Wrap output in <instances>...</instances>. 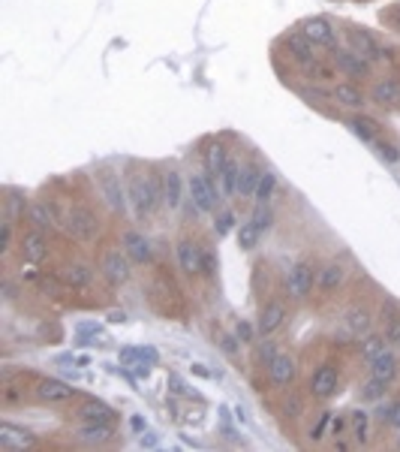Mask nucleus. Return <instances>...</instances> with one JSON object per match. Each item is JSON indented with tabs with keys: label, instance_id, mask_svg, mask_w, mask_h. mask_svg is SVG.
Segmentation results:
<instances>
[{
	"label": "nucleus",
	"instance_id": "28",
	"mask_svg": "<svg viewBox=\"0 0 400 452\" xmlns=\"http://www.w3.org/2000/svg\"><path fill=\"white\" fill-rule=\"evenodd\" d=\"M226 163H229V151H226V145H223V142L208 145V154H205V166H208V172H211V175H220Z\"/></svg>",
	"mask_w": 400,
	"mask_h": 452
},
{
	"label": "nucleus",
	"instance_id": "16",
	"mask_svg": "<svg viewBox=\"0 0 400 452\" xmlns=\"http://www.w3.org/2000/svg\"><path fill=\"white\" fill-rule=\"evenodd\" d=\"M334 60H338V67L352 79H365L370 72L367 58H361V54H356V51H338L334 49Z\"/></svg>",
	"mask_w": 400,
	"mask_h": 452
},
{
	"label": "nucleus",
	"instance_id": "33",
	"mask_svg": "<svg viewBox=\"0 0 400 452\" xmlns=\"http://www.w3.org/2000/svg\"><path fill=\"white\" fill-rule=\"evenodd\" d=\"M385 341L388 338H383V334H365V338H361V356H365L367 362L370 359H376L379 353H385Z\"/></svg>",
	"mask_w": 400,
	"mask_h": 452
},
{
	"label": "nucleus",
	"instance_id": "25",
	"mask_svg": "<svg viewBox=\"0 0 400 452\" xmlns=\"http://www.w3.org/2000/svg\"><path fill=\"white\" fill-rule=\"evenodd\" d=\"M78 416L85 422H112L115 419L112 407H106L103 401H85V404L78 407Z\"/></svg>",
	"mask_w": 400,
	"mask_h": 452
},
{
	"label": "nucleus",
	"instance_id": "35",
	"mask_svg": "<svg viewBox=\"0 0 400 452\" xmlns=\"http://www.w3.org/2000/svg\"><path fill=\"white\" fill-rule=\"evenodd\" d=\"M274 187H277V175L274 172H262V178H259V184H256V202H268L271 196H274Z\"/></svg>",
	"mask_w": 400,
	"mask_h": 452
},
{
	"label": "nucleus",
	"instance_id": "43",
	"mask_svg": "<svg viewBox=\"0 0 400 452\" xmlns=\"http://www.w3.org/2000/svg\"><path fill=\"white\" fill-rule=\"evenodd\" d=\"M232 223H235V214L232 211H226V214H220V217H217V232H220V235H226V232H229L232 229Z\"/></svg>",
	"mask_w": 400,
	"mask_h": 452
},
{
	"label": "nucleus",
	"instance_id": "48",
	"mask_svg": "<svg viewBox=\"0 0 400 452\" xmlns=\"http://www.w3.org/2000/svg\"><path fill=\"white\" fill-rule=\"evenodd\" d=\"M328 422H331V416H328V413H325V416H322V419H319V425H316V428L310 431V437H313V440H319V437H322V431H325V425H328Z\"/></svg>",
	"mask_w": 400,
	"mask_h": 452
},
{
	"label": "nucleus",
	"instance_id": "12",
	"mask_svg": "<svg viewBox=\"0 0 400 452\" xmlns=\"http://www.w3.org/2000/svg\"><path fill=\"white\" fill-rule=\"evenodd\" d=\"M190 196H193V205L199 208V211H211L214 202H217L214 184L205 175H193V178H190Z\"/></svg>",
	"mask_w": 400,
	"mask_h": 452
},
{
	"label": "nucleus",
	"instance_id": "44",
	"mask_svg": "<svg viewBox=\"0 0 400 452\" xmlns=\"http://www.w3.org/2000/svg\"><path fill=\"white\" fill-rule=\"evenodd\" d=\"M385 338L394 344V347L400 350V320H392L388 323V332H385Z\"/></svg>",
	"mask_w": 400,
	"mask_h": 452
},
{
	"label": "nucleus",
	"instance_id": "18",
	"mask_svg": "<svg viewBox=\"0 0 400 452\" xmlns=\"http://www.w3.org/2000/svg\"><path fill=\"white\" fill-rule=\"evenodd\" d=\"M112 422H85L78 428V440L81 443H94V446H103V443L112 440Z\"/></svg>",
	"mask_w": 400,
	"mask_h": 452
},
{
	"label": "nucleus",
	"instance_id": "39",
	"mask_svg": "<svg viewBox=\"0 0 400 452\" xmlns=\"http://www.w3.org/2000/svg\"><path fill=\"white\" fill-rule=\"evenodd\" d=\"M253 220H256L259 229H268L274 223V211H271L268 202H256V211H253Z\"/></svg>",
	"mask_w": 400,
	"mask_h": 452
},
{
	"label": "nucleus",
	"instance_id": "19",
	"mask_svg": "<svg viewBox=\"0 0 400 452\" xmlns=\"http://www.w3.org/2000/svg\"><path fill=\"white\" fill-rule=\"evenodd\" d=\"M370 377H379V380H385V383H392L397 377V356L392 350L379 353L376 359H370Z\"/></svg>",
	"mask_w": 400,
	"mask_h": 452
},
{
	"label": "nucleus",
	"instance_id": "36",
	"mask_svg": "<svg viewBox=\"0 0 400 452\" xmlns=\"http://www.w3.org/2000/svg\"><path fill=\"white\" fill-rule=\"evenodd\" d=\"M352 437H356L358 443L367 440V410H352Z\"/></svg>",
	"mask_w": 400,
	"mask_h": 452
},
{
	"label": "nucleus",
	"instance_id": "50",
	"mask_svg": "<svg viewBox=\"0 0 400 452\" xmlns=\"http://www.w3.org/2000/svg\"><path fill=\"white\" fill-rule=\"evenodd\" d=\"M283 410H286V416H298V413H301V401H298V398H292V401L283 404Z\"/></svg>",
	"mask_w": 400,
	"mask_h": 452
},
{
	"label": "nucleus",
	"instance_id": "45",
	"mask_svg": "<svg viewBox=\"0 0 400 452\" xmlns=\"http://www.w3.org/2000/svg\"><path fill=\"white\" fill-rule=\"evenodd\" d=\"M238 341H241V338H232V334H223V341H220V344H223V350L229 353V356H235V353H238Z\"/></svg>",
	"mask_w": 400,
	"mask_h": 452
},
{
	"label": "nucleus",
	"instance_id": "42",
	"mask_svg": "<svg viewBox=\"0 0 400 452\" xmlns=\"http://www.w3.org/2000/svg\"><path fill=\"white\" fill-rule=\"evenodd\" d=\"M274 356H277V347L271 341H265L259 347V362H262V365H271V359H274Z\"/></svg>",
	"mask_w": 400,
	"mask_h": 452
},
{
	"label": "nucleus",
	"instance_id": "37",
	"mask_svg": "<svg viewBox=\"0 0 400 452\" xmlns=\"http://www.w3.org/2000/svg\"><path fill=\"white\" fill-rule=\"evenodd\" d=\"M24 199H22V193H15V190H9L6 193V217L9 220H18V217L24 214Z\"/></svg>",
	"mask_w": 400,
	"mask_h": 452
},
{
	"label": "nucleus",
	"instance_id": "10",
	"mask_svg": "<svg viewBox=\"0 0 400 452\" xmlns=\"http://www.w3.org/2000/svg\"><path fill=\"white\" fill-rule=\"evenodd\" d=\"M338 386H340V377H338V371H334L331 365H319L313 371V377H310L313 398H331L334 392H338Z\"/></svg>",
	"mask_w": 400,
	"mask_h": 452
},
{
	"label": "nucleus",
	"instance_id": "30",
	"mask_svg": "<svg viewBox=\"0 0 400 452\" xmlns=\"http://www.w3.org/2000/svg\"><path fill=\"white\" fill-rule=\"evenodd\" d=\"M181 196H184V187H181V175L175 169H169L166 181H162V199H166L169 208H178L181 205Z\"/></svg>",
	"mask_w": 400,
	"mask_h": 452
},
{
	"label": "nucleus",
	"instance_id": "24",
	"mask_svg": "<svg viewBox=\"0 0 400 452\" xmlns=\"http://www.w3.org/2000/svg\"><path fill=\"white\" fill-rule=\"evenodd\" d=\"M349 127H352V133H356L361 142H376L379 139V127H376L374 118H367V115L349 118Z\"/></svg>",
	"mask_w": 400,
	"mask_h": 452
},
{
	"label": "nucleus",
	"instance_id": "2",
	"mask_svg": "<svg viewBox=\"0 0 400 452\" xmlns=\"http://www.w3.org/2000/svg\"><path fill=\"white\" fill-rule=\"evenodd\" d=\"M67 232L72 235V239H78V241H94V235H97V214L90 211V208H85V205L72 208V211L67 214Z\"/></svg>",
	"mask_w": 400,
	"mask_h": 452
},
{
	"label": "nucleus",
	"instance_id": "40",
	"mask_svg": "<svg viewBox=\"0 0 400 452\" xmlns=\"http://www.w3.org/2000/svg\"><path fill=\"white\" fill-rule=\"evenodd\" d=\"M9 244H12V220H3V226H0V250H9Z\"/></svg>",
	"mask_w": 400,
	"mask_h": 452
},
{
	"label": "nucleus",
	"instance_id": "23",
	"mask_svg": "<svg viewBox=\"0 0 400 452\" xmlns=\"http://www.w3.org/2000/svg\"><path fill=\"white\" fill-rule=\"evenodd\" d=\"M331 97L338 99L340 106H347V108H361V106H365V94H361L356 85H349V81H343V85L334 88Z\"/></svg>",
	"mask_w": 400,
	"mask_h": 452
},
{
	"label": "nucleus",
	"instance_id": "31",
	"mask_svg": "<svg viewBox=\"0 0 400 452\" xmlns=\"http://www.w3.org/2000/svg\"><path fill=\"white\" fill-rule=\"evenodd\" d=\"M262 178V169L256 163H250V166H241V175H238V193L241 196H253L256 193V184Z\"/></svg>",
	"mask_w": 400,
	"mask_h": 452
},
{
	"label": "nucleus",
	"instance_id": "1",
	"mask_svg": "<svg viewBox=\"0 0 400 452\" xmlns=\"http://www.w3.org/2000/svg\"><path fill=\"white\" fill-rule=\"evenodd\" d=\"M126 196H130V205H133V214L144 220V217L153 214L160 196H162V184L157 181L153 172H133L130 175V184H126Z\"/></svg>",
	"mask_w": 400,
	"mask_h": 452
},
{
	"label": "nucleus",
	"instance_id": "49",
	"mask_svg": "<svg viewBox=\"0 0 400 452\" xmlns=\"http://www.w3.org/2000/svg\"><path fill=\"white\" fill-rule=\"evenodd\" d=\"M214 266H217V259L205 250V257H202V271H205V275H214Z\"/></svg>",
	"mask_w": 400,
	"mask_h": 452
},
{
	"label": "nucleus",
	"instance_id": "34",
	"mask_svg": "<svg viewBox=\"0 0 400 452\" xmlns=\"http://www.w3.org/2000/svg\"><path fill=\"white\" fill-rule=\"evenodd\" d=\"M259 235L262 229L256 226V220H247V223H241V229H238V244H241V250H253L259 244Z\"/></svg>",
	"mask_w": 400,
	"mask_h": 452
},
{
	"label": "nucleus",
	"instance_id": "52",
	"mask_svg": "<svg viewBox=\"0 0 400 452\" xmlns=\"http://www.w3.org/2000/svg\"><path fill=\"white\" fill-rule=\"evenodd\" d=\"M343 428H347V419H334L331 422V434H338V437L343 434Z\"/></svg>",
	"mask_w": 400,
	"mask_h": 452
},
{
	"label": "nucleus",
	"instance_id": "53",
	"mask_svg": "<svg viewBox=\"0 0 400 452\" xmlns=\"http://www.w3.org/2000/svg\"><path fill=\"white\" fill-rule=\"evenodd\" d=\"M108 320H112V323H124L126 316H124V311H112V316H108Z\"/></svg>",
	"mask_w": 400,
	"mask_h": 452
},
{
	"label": "nucleus",
	"instance_id": "22",
	"mask_svg": "<svg viewBox=\"0 0 400 452\" xmlns=\"http://www.w3.org/2000/svg\"><path fill=\"white\" fill-rule=\"evenodd\" d=\"M374 99L379 106H400V81L383 79L374 85Z\"/></svg>",
	"mask_w": 400,
	"mask_h": 452
},
{
	"label": "nucleus",
	"instance_id": "55",
	"mask_svg": "<svg viewBox=\"0 0 400 452\" xmlns=\"http://www.w3.org/2000/svg\"><path fill=\"white\" fill-rule=\"evenodd\" d=\"M397 27H400V13H397Z\"/></svg>",
	"mask_w": 400,
	"mask_h": 452
},
{
	"label": "nucleus",
	"instance_id": "51",
	"mask_svg": "<svg viewBox=\"0 0 400 452\" xmlns=\"http://www.w3.org/2000/svg\"><path fill=\"white\" fill-rule=\"evenodd\" d=\"M376 145H379V151H383V157L397 160V151H394V148H388V145H385V142H379V139H376Z\"/></svg>",
	"mask_w": 400,
	"mask_h": 452
},
{
	"label": "nucleus",
	"instance_id": "27",
	"mask_svg": "<svg viewBox=\"0 0 400 452\" xmlns=\"http://www.w3.org/2000/svg\"><path fill=\"white\" fill-rule=\"evenodd\" d=\"M286 49H289V54L298 60V63H313V42L307 40V36H289L286 40Z\"/></svg>",
	"mask_w": 400,
	"mask_h": 452
},
{
	"label": "nucleus",
	"instance_id": "41",
	"mask_svg": "<svg viewBox=\"0 0 400 452\" xmlns=\"http://www.w3.org/2000/svg\"><path fill=\"white\" fill-rule=\"evenodd\" d=\"M117 359H121V365H135V359H142V347H124Z\"/></svg>",
	"mask_w": 400,
	"mask_h": 452
},
{
	"label": "nucleus",
	"instance_id": "56",
	"mask_svg": "<svg viewBox=\"0 0 400 452\" xmlns=\"http://www.w3.org/2000/svg\"><path fill=\"white\" fill-rule=\"evenodd\" d=\"M397 446H400V440H397Z\"/></svg>",
	"mask_w": 400,
	"mask_h": 452
},
{
	"label": "nucleus",
	"instance_id": "5",
	"mask_svg": "<svg viewBox=\"0 0 400 452\" xmlns=\"http://www.w3.org/2000/svg\"><path fill=\"white\" fill-rule=\"evenodd\" d=\"M313 268L310 262H295L292 268H289V277H286V289L292 298H307L313 293Z\"/></svg>",
	"mask_w": 400,
	"mask_h": 452
},
{
	"label": "nucleus",
	"instance_id": "15",
	"mask_svg": "<svg viewBox=\"0 0 400 452\" xmlns=\"http://www.w3.org/2000/svg\"><path fill=\"white\" fill-rule=\"evenodd\" d=\"M124 250H126V257H130L133 262H151V257H153V250H151V241L144 239L142 232H124Z\"/></svg>",
	"mask_w": 400,
	"mask_h": 452
},
{
	"label": "nucleus",
	"instance_id": "38",
	"mask_svg": "<svg viewBox=\"0 0 400 452\" xmlns=\"http://www.w3.org/2000/svg\"><path fill=\"white\" fill-rule=\"evenodd\" d=\"M385 389H388L385 380L370 377L367 383H365V389H361V398H367V401H376V398H383V395H385Z\"/></svg>",
	"mask_w": 400,
	"mask_h": 452
},
{
	"label": "nucleus",
	"instance_id": "26",
	"mask_svg": "<svg viewBox=\"0 0 400 452\" xmlns=\"http://www.w3.org/2000/svg\"><path fill=\"white\" fill-rule=\"evenodd\" d=\"M31 220L36 223V229H49V226L58 223V217H54V208L49 202H42V199H36V202H31Z\"/></svg>",
	"mask_w": 400,
	"mask_h": 452
},
{
	"label": "nucleus",
	"instance_id": "6",
	"mask_svg": "<svg viewBox=\"0 0 400 452\" xmlns=\"http://www.w3.org/2000/svg\"><path fill=\"white\" fill-rule=\"evenodd\" d=\"M33 443H36V437L27 428H18L12 422H0V449L22 452V449H31Z\"/></svg>",
	"mask_w": 400,
	"mask_h": 452
},
{
	"label": "nucleus",
	"instance_id": "8",
	"mask_svg": "<svg viewBox=\"0 0 400 452\" xmlns=\"http://www.w3.org/2000/svg\"><path fill=\"white\" fill-rule=\"evenodd\" d=\"M295 359L289 356V353H277L274 359H271V365H268V377H271V383H274L277 389H286V386H292V380H295Z\"/></svg>",
	"mask_w": 400,
	"mask_h": 452
},
{
	"label": "nucleus",
	"instance_id": "32",
	"mask_svg": "<svg viewBox=\"0 0 400 452\" xmlns=\"http://www.w3.org/2000/svg\"><path fill=\"white\" fill-rule=\"evenodd\" d=\"M238 175H241V166L235 160H229L223 166V172H220V190H223V196H235V193H238Z\"/></svg>",
	"mask_w": 400,
	"mask_h": 452
},
{
	"label": "nucleus",
	"instance_id": "4",
	"mask_svg": "<svg viewBox=\"0 0 400 452\" xmlns=\"http://www.w3.org/2000/svg\"><path fill=\"white\" fill-rule=\"evenodd\" d=\"M130 262H133V259L126 257V253H121V250H108L106 257H103V277H106L112 286L126 284V280H130V271H133Z\"/></svg>",
	"mask_w": 400,
	"mask_h": 452
},
{
	"label": "nucleus",
	"instance_id": "29",
	"mask_svg": "<svg viewBox=\"0 0 400 452\" xmlns=\"http://www.w3.org/2000/svg\"><path fill=\"white\" fill-rule=\"evenodd\" d=\"M316 284H319L322 293H334V289L343 284V266L340 262H328V266L319 271V280H316Z\"/></svg>",
	"mask_w": 400,
	"mask_h": 452
},
{
	"label": "nucleus",
	"instance_id": "7",
	"mask_svg": "<svg viewBox=\"0 0 400 452\" xmlns=\"http://www.w3.org/2000/svg\"><path fill=\"white\" fill-rule=\"evenodd\" d=\"M97 184H99V190H103L108 208L121 214L124 211V187H121V178H117L112 169H99L97 172Z\"/></svg>",
	"mask_w": 400,
	"mask_h": 452
},
{
	"label": "nucleus",
	"instance_id": "11",
	"mask_svg": "<svg viewBox=\"0 0 400 452\" xmlns=\"http://www.w3.org/2000/svg\"><path fill=\"white\" fill-rule=\"evenodd\" d=\"M283 323H286V305H283V302H271V305L262 307L256 329H259L262 338H268V334H274Z\"/></svg>",
	"mask_w": 400,
	"mask_h": 452
},
{
	"label": "nucleus",
	"instance_id": "46",
	"mask_svg": "<svg viewBox=\"0 0 400 452\" xmlns=\"http://www.w3.org/2000/svg\"><path fill=\"white\" fill-rule=\"evenodd\" d=\"M388 425H394V428H400V401H394L392 407H388Z\"/></svg>",
	"mask_w": 400,
	"mask_h": 452
},
{
	"label": "nucleus",
	"instance_id": "3",
	"mask_svg": "<svg viewBox=\"0 0 400 452\" xmlns=\"http://www.w3.org/2000/svg\"><path fill=\"white\" fill-rule=\"evenodd\" d=\"M33 395L40 398V401H45V404H67V401L76 398V389H72L69 383H63V380L45 377V380H40V383L33 386Z\"/></svg>",
	"mask_w": 400,
	"mask_h": 452
},
{
	"label": "nucleus",
	"instance_id": "54",
	"mask_svg": "<svg viewBox=\"0 0 400 452\" xmlns=\"http://www.w3.org/2000/svg\"><path fill=\"white\" fill-rule=\"evenodd\" d=\"M3 296L6 298H15V286L12 284H3Z\"/></svg>",
	"mask_w": 400,
	"mask_h": 452
},
{
	"label": "nucleus",
	"instance_id": "14",
	"mask_svg": "<svg viewBox=\"0 0 400 452\" xmlns=\"http://www.w3.org/2000/svg\"><path fill=\"white\" fill-rule=\"evenodd\" d=\"M22 253H24V259L31 262V266H40V262L49 257V241H45V235L42 229H33V232H27L24 235V241H22Z\"/></svg>",
	"mask_w": 400,
	"mask_h": 452
},
{
	"label": "nucleus",
	"instance_id": "47",
	"mask_svg": "<svg viewBox=\"0 0 400 452\" xmlns=\"http://www.w3.org/2000/svg\"><path fill=\"white\" fill-rule=\"evenodd\" d=\"M238 338L241 341H253V325L250 323H244V320L238 323Z\"/></svg>",
	"mask_w": 400,
	"mask_h": 452
},
{
	"label": "nucleus",
	"instance_id": "20",
	"mask_svg": "<svg viewBox=\"0 0 400 452\" xmlns=\"http://www.w3.org/2000/svg\"><path fill=\"white\" fill-rule=\"evenodd\" d=\"M347 36H349V42H352V51L361 54V58H376V54H379V45H376V40H374V36H370L367 31H358V27H349Z\"/></svg>",
	"mask_w": 400,
	"mask_h": 452
},
{
	"label": "nucleus",
	"instance_id": "21",
	"mask_svg": "<svg viewBox=\"0 0 400 452\" xmlns=\"http://www.w3.org/2000/svg\"><path fill=\"white\" fill-rule=\"evenodd\" d=\"M63 284H69L72 289H78V286H88L90 280H94V271H90L88 262H69L67 268H63Z\"/></svg>",
	"mask_w": 400,
	"mask_h": 452
},
{
	"label": "nucleus",
	"instance_id": "13",
	"mask_svg": "<svg viewBox=\"0 0 400 452\" xmlns=\"http://www.w3.org/2000/svg\"><path fill=\"white\" fill-rule=\"evenodd\" d=\"M202 257H205V250L196 248L190 239L178 241V266L184 268L187 275H202Z\"/></svg>",
	"mask_w": 400,
	"mask_h": 452
},
{
	"label": "nucleus",
	"instance_id": "9",
	"mask_svg": "<svg viewBox=\"0 0 400 452\" xmlns=\"http://www.w3.org/2000/svg\"><path fill=\"white\" fill-rule=\"evenodd\" d=\"M301 36H307L313 45H334L338 42V36H334V27L328 18H304L301 22Z\"/></svg>",
	"mask_w": 400,
	"mask_h": 452
},
{
	"label": "nucleus",
	"instance_id": "17",
	"mask_svg": "<svg viewBox=\"0 0 400 452\" xmlns=\"http://www.w3.org/2000/svg\"><path fill=\"white\" fill-rule=\"evenodd\" d=\"M343 325H347L349 334H356V338H365V334L374 329V314L367 311V307H352L343 316Z\"/></svg>",
	"mask_w": 400,
	"mask_h": 452
}]
</instances>
